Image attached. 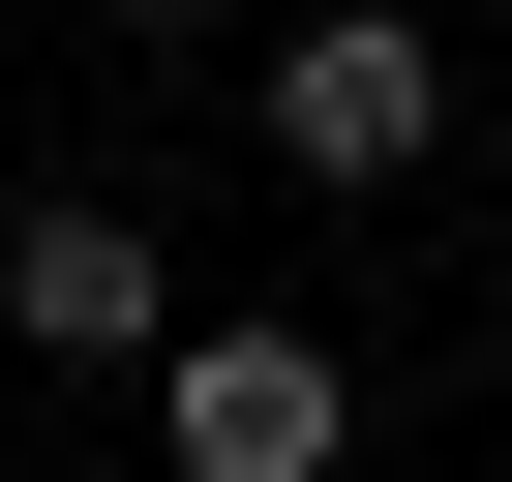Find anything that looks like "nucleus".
I'll list each match as a JSON object with an SVG mask.
<instances>
[{
    "instance_id": "4",
    "label": "nucleus",
    "mask_w": 512,
    "mask_h": 482,
    "mask_svg": "<svg viewBox=\"0 0 512 482\" xmlns=\"http://www.w3.org/2000/svg\"><path fill=\"white\" fill-rule=\"evenodd\" d=\"M121 31H181V0H121Z\"/></svg>"
},
{
    "instance_id": "1",
    "label": "nucleus",
    "mask_w": 512,
    "mask_h": 482,
    "mask_svg": "<svg viewBox=\"0 0 512 482\" xmlns=\"http://www.w3.org/2000/svg\"><path fill=\"white\" fill-rule=\"evenodd\" d=\"M332 422H362L332 332H181V362H151V452H181V482H332Z\"/></svg>"
},
{
    "instance_id": "2",
    "label": "nucleus",
    "mask_w": 512,
    "mask_h": 482,
    "mask_svg": "<svg viewBox=\"0 0 512 482\" xmlns=\"http://www.w3.org/2000/svg\"><path fill=\"white\" fill-rule=\"evenodd\" d=\"M0 332H31V362H181V272H151V211H0Z\"/></svg>"
},
{
    "instance_id": "3",
    "label": "nucleus",
    "mask_w": 512,
    "mask_h": 482,
    "mask_svg": "<svg viewBox=\"0 0 512 482\" xmlns=\"http://www.w3.org/2000/svg\"><path fill=\"white\" fill-rule=\"evenodd\" d=\"M272 151H302V181H422V151H452V31H392V0L302 31V61H272Z\"/></svg>"
}]
</instances>
